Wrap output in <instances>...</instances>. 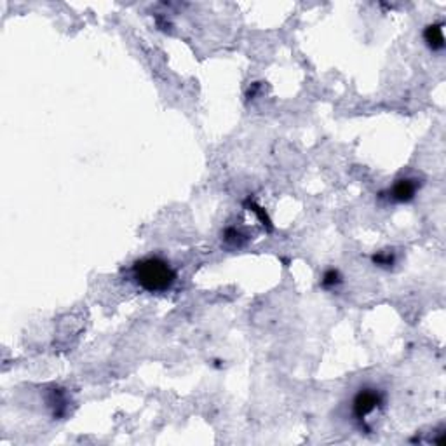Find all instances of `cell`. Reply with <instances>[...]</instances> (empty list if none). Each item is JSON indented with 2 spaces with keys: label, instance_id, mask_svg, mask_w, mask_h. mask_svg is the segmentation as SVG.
<instances>
[{
  "label": "cell",
  "instance_id": "3957f363",
  "mask_svg": "<svg viewBox=\"0 0 446 446\" xmlns=\"http://www.w3.org/2000/svg\"><path fill=\"white\" fill-rule=\"evenodd\" d=\"M421 189V182L416 178H399L396 180V183L389 189L387 192V199L390 202H398V204H405V202H410L415 199L416 192Z\"/></svg>",
  "mask_w": 446,
  "mask_h": 446
},
{
  "label": "cell",
  "instance_id": "8992f818",
  "mask_svg": "<svg viewBox=\"0 0 446 446\" xmlns=\"http://www.w3.org/2000/svg\"><path fill=\"white\" fill-rule=\"evenodd\" d=\"M372 260L373 264L379 265V267L390 268L396 264V253L394 251H379V253L373 255Z\"/></svg>",
  "mask_w": 446,
  "mask_h": 446
},
{
  "label": "cell",
  "instance_id": "7a4b0ae2",
  "mask_svg": "<svg viewBox=\"0 0 446 446\" xmlns=\"http://www.w3.org/2000/svg\"><path fill=\"white\" fill-rule=\"evenodd\" d=\"M385 403V396L376 387H363L357 390V394L352 399V416L356 422L361 425H365L368 416L379 412Z\"/></svg>",
  "mask_w": 446,
  "mask_h": 446
},
{
  "label": "cell",
  "instance_id": "5b68a950",
  "mask_svg": "<svg viewBox=\"0 0 446 446\" xmlns=\"http://www.w3.org/2000/svg\"><path fill=\"white\" fill-rule=\"evenodd\" d=\"M342 283H343V277H342V274H340V270H337V268H328V270L323 272V277H321V286H323L324 290H328V291L337 290V288H339Z\"/></svg>",
  "mask_w": 446,
  "mask_h": 446
},
{
  "label": "cell",
  "instance_id": "6da1fadb",
  "mask_svg": "<svg viewBox=\"0 0 446 446\" xmlns=\"http://www.w3.org/2000/svg\"><path fill=\"white\" fill-rule=\"evenodd\" d=\"M133 281L149 293H166L173 290L178 281V272L160 257L140 258L131 267Z\"/></svg>",
  "mask_w": 446,
  "mask_h": 446
},
{
  "label": "cell",
  "instance_id": "277c9868",
  "mask_svg": "<svg viewBox=\"0 0 446 446\" xmlns=\"http://www.w3.org/2000/svg\"><path fill=\"white\" fill-rule=\"evenodd\" d=\"M424 42L431 51H443L445 49V23L436 21L425 26Z\"/></svg>",
  "mask_w": 446,
  "mask_h": 446
}]
</instances>
